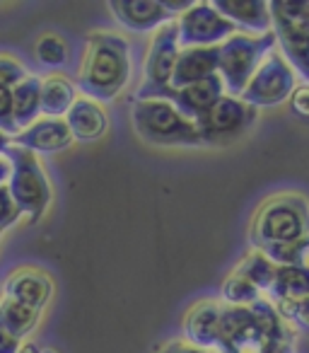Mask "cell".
I'll list each match as a JSON object with an SVG mask.
<instances>
[{
	"instance_id": "6da1fadb",
	"label": "cell",
	"mask_w": 309,
	"mask_h": 353,
	"mask_svg": "<svg viewBox=\"0 0 309 353\" xmlns=\"http://www.w3.org/2000/svg\"><path fill=\"white\" fill-rule=\"evenodd\" d=\"M295 332L270 300L249 307L222 305L217 353H295Z\"/></svg>"
},
{
	"instance_id": "7a4b0ae2",
	"label": "cell",
	"mask_w": 309,
	"mask_h": 353,
	"mask_svg": "<svg viewBox=\"0 0 309 353\" xmlns=\"http://www.w3.org/2000/svg\"><path fill=\"white\" fill-rule=\"evenodd\" d=\"M131 80V44L116 32H92L85 39L78 90L97 104L114 102Z\"/></svg>"
},
{
	"instance_id": "3957f363",
	"label": "cell",
	"mask_w": 309,
	"mask_h": 353,
	"mask_svg": "<svg viewBox=\"0 0 309 353\" xmlns=\"http://www.w3.org/2000/svg\"><path fill=\"white\" fill-rule=\"evenodd\" d=\"M309 235V201L295 192L266 199L249 225V242L254 250L268 245H288Z\"/></svg>"
},
{
	"instance_id": "277c9868",
	"label": "cell",
	"mask_w": 309,
	"mask_h": 353,
	"mask_svg": "<svg viewBox=\"0 0 309 353\" xmlns=\"http://www.w3.org/2000/svg\"><path fill=\"white\" fill-rule=\"evenodd\" d=\"M133 131L150 145H203L196 123L184 119L167 99H136L131 107Z\"/></svg>"
},
{
	"instance_id": "5b68a950",
	"label": "cell",
	"mask_w": 309,
	"mask_h": 353,
	"mask_svg": "<svg viewBox=\"0 0 309 353\" xmlns=\"http://www.w3.org/2000/svg\"><path fill=\"white\" fill-rule=\"evenodd\" d=\"M3 157L10 162V176H8L6 187L15 199L22 218H27L30 223H39L54 199V189H51L39 157L17 145L8 148Z\"/></svg>"
},
{
	"instance_id": "8992f818",
	"label": "cell",
	"mask_w": 309,
	"mask_h": 353,
	"mask_svg": "<svg viewBox=\"0 0 309 353\" xmlns=\"http://www.w3.org/2000/svg\"><path fill=\"white\" fill-rule=\"evenodd\" d=\"M275 46L290 68L309 85V0L268 3Z\"/></svg>"
},
{
	"instance_id": "52a82bcc",
	"label": "cell",
	"mask_w": 309,
	"mask_h": 353,
	"mask_svg": "<svg viewBox=\"0 0 309 353\" xmlns=\"http://www.w3.org/2000/svg\"><path fill=\"white\" fill-rule=\"evenodd\" d=\"M275 49V34L251 37V34H232L225 44H220V59H217V75L225 85V94L242 97L244 88L249 85L251 75L261 65V61Z\"/></svg>"
},
{
	"instance_id": "ba28073f",
	"label": "cell",
	"mask_w": 309,
	"mask_h": 353,
	"mask_svg": "<svg viewBox=\"0 0 309 353\" xmlns=\"http://www.w3.org/2000/svg\"><path fill=\"white\" fill-rule=\"evenodd\" d=\"M297 88V73L290 68V63L283 59V54L275 46L251 75L249 85L242 92V102L254 109H270L288 102Z\"/></svg>"
},
{
	"instance_id": "9c48e42d",
	"label": "cell",
	"mask_w": 309,
	"mask_h": 353,
	"mask_svg": "<svg viewBox=\"0 0 309 353\" xmlns=\"http://www.w3.org/2000/svg\"><path fill=\"white\" fill-rule=\"evenodd\" d=\"M179 27L177 20L162 25L150 41V49L142 63V83L136 92V99H155L158 92L172 85V73L179 59Z\"/></svg>"
},
{
	"instance_id": "30bf717a",
	"label": "cell",
	"mask_w": 309,
	"mask_h": 353,
	"mask_svg": "<svg viewBox=\"0 0 309 353\" xmlns=\"http://www.w3.org/2000/svg\"><path fill=\"white\" fill-rule=\"evenodd\" d=\"M191 0H109L107 8L121 27L138 34L160 30L189 10Z\"/></svg>"
},
{
	"instance_id": "8fae6325",
	"label": "cell",
	"mask_w": 309,
	"mask_h": 353,
	"mask_svg": "<svg viewBox=\"0 0 309 353\" xmlns=\"http://www.w3.org/2000/svg\"><path fill=\"white\" fill-rule=\"evenodd\" d=\"M179 46L196 49V46H220L237 34V27L215 10L213 3H193L189 10L177 17Z\"/></svg>"
},
{
	"instance_id": "7c38bea8",
	"label": "cell",
	"mask_w": 309,
	"mask_h": 353,
	"mask_svg": "<svg viewBox=\"0 0 309 353\" xmlns=\"http://www.w3.org/2000/svg\"><path fill=\"white\" fill-rule=\"evenodd\" d=\"M256 112H259V109L244 104L239 97L222 94V97L213 104L211 112L196 123L198 133H201V138H203V145H217V143L237 138L256 121Z\"/></svg>"
},
{
	"instance_id": "4fadbf2b",
	"label": "cell",
	"mask_w": 309,
	"mask_h": 353,
	"mask_svg": "<svg viewBox=\"0 0 309 353\" xmlns=\"http://www.w3.org/2000/svg\"><path fill=\"white\" fill-rule=\"evenodd\" d=\"M222 94H225V85H222L220 75H213L203 83H193L187 85V88H167L158 92L155 99H167L184 119L198 123Z\"/></svg>"
},
{
	"instance_id": "5bb4252c",
	"label": "cell",
	"mask_w": 309,
	"mask_h": 353,
	"mask_svg": "<svg viewBox=\"0 0 309 353\" xmlns=\"http://www.w3.org/2000/svg\"><path fill=\"white\" fill-rule=\"evenodd\" d=\"M3 298L15 300L20 305L44 312V307L54 298V279L36 266H22L15 269L3 283Z\"/></svg>"
},
{
	"instance_id": "9a60e30c",
	"label": "cell",
	"mask_w": 309,
	"mask_h": 353,
	"mask_svg": "<svg viewBox=\"0 0 309 353\" xmlns=\"http://www.w3.org/2000/svg\"><path fill=\"white\" fill-rule=\"evenodd\" d=\"M73 136H70L68 126L63 119H36L32 126L20 131L17 136L10 138V145L25 148V150L39 155H54V152H63L73 145Z\"/></svg>"
},
{
	"instance_id": "2e32d148",
	"label": "cell",
	"mask_w": 309,
	"mask_h": 353,
	"mask_svg": "<svg viewBox=\"0 0 309 353\" xmlns=\"http://www.w3.org/2000/svg\"><path fill=\"white\" fill-rule=\"evenodd\" d=\"M220 300H198L196 305L189 307V312L182 319V336L187 343L206 351H215L217 334H220Z\"/></svg>"
},
{
	"instance_id": "e0dca14e",
	"label": "cell",
	"mask_w": 309,
	"mask_h": 353,
	"mask_svg": "<svg viewBox=\"0 0 309 353\" xmlns=\"http://www.w3.org/2000/svg\"><path fill=\"white\" fill-rule=\"evenodd\" d=\"M215 10L237 27V32L261 37L273 32V20L266 0H215Z\"/></svg>"
},
{
	"instance_id": "ac0fdd59",
	"label": "cell",
	"mask_w": 309,
	"mask_h": 353,
	"mask_svg": "<svg viewBox=\"0 0 309 353\" xmlns=\"http://www.w3.org/2000/svg\"><path fill=\"white\" fill-rule=\"evenodd\" d=\"M65 126H68L73 141L78 143H97L107 136L109 117L102 104L92 102L87 97H78L70 112L65 114Z\"/></svg>"
},
{
	"instance_id": "d6986e66",
	"label": "cell",
	"mask_w": 309,
	"mask_h": 353,
	"mask_svg": "<svg viewBox=\"0 0 309 353\" xmlns=\"http://www.w3.org/2000/svg\"><path fill=\"white\" fill-rule=\"evenodd\" d=\"M217 59H220V46L182 49L177 65H174L169 88H187V85L203 83V80L217 75Z\"/></svg>"
},
{
	"instance_id": "ffe728a7",
	"label": "cell",
	"mask_w": 309,
	"mask_h": 353,
	"mask_svg": "<svg viewBox=\"0 0 309 353\" xmlns=\"http://www.w3.org/2000/svg\"><path fill=\"white\" fill-rule=\"evenodd\" d=\"M78 99V85L65 75L51 73L41 78V114L44 119H65Z\"/></svg>"
},
{
	"instance_id": "44dd1931",
	"label": "cell",
	"mask_w": 309,
	"mask_h": 353,
	"mask_svg": "<svg viewBox=\"0 0 309 353\" xmlns=\"http://www.w3.org/2000/svg\"><path fill=\"white\" fill-rule=\"evenodd\" d=\"M12 92V117H15L17 133L41 119V78L27 75L22 83H17Z\"/></svg>"
},
{
	"instance_id": "7402d4cb",
	"label": "cell",
	"mask_w": 309,
	"mask_h": 353,
	"mask_svg": "<svg viewBox=\"0 0 309 353\" xmlns=\"http://www.w3.org/2000/svg\"><path fill=\"white\" fill-rule=\"evenodd\" d=\"M232 274L242 276V279H246L249 283H254L266 298V295L270 293V288H273V283H275L278 266H275L273 261L264 254V252L251 250L249 254H246L244 259L235 266V271H232Z\"/></svg>"
},
{
	"instance_id": "603a6c76",
	"label": "cell",
	"mask_w": 309,
	"mask_h": 353,
	"mask_svg": "<svg viewBox=\"0 0 309 353\" xmlns=\"http://www.w3.org/2000/svg\"><path fill=\"white\" fill-rule=\"evenodd\" d=\"M41 322V312L27 307V305H20L15 300L3 298L0 300V324L8 329L15 339H25L39 327Z\"/></svg>"
},
{
	"instance_id": "cb8c5ba5",
	"label": "cell",
	"mask_w": 309,
	"mask_h": 353,
	"mask_svg": "<svg viewBox=\"0 0 309 353\" xmlns=\"http://www.w3.org/2000/svg\"><path fill=\"white\" fill-rule=\"evenodd\" d=\"M292 298H309V269H292V266H278L275 283L266 300L278 303V300Z\"/></svg>"
},
{
	"instance_id": "d4e9b609",
	"label": "cell",
	"mask_w": 309,
	"mask_h": 353,
	"mask_svg": "<svg viewBox=\"0 0 309 353\" xmlns=\"http://www.w3.org/2000/svg\"><path fill=\"white\" fill-rule=\"evenodd\" d=\"M259 252H264L275 266L309 269V235L302 237V240L288 242V245H268Z\"/></svg>"
},
{
	"instance_id": "484cf974",
	"label": "cell",
	"mask_w": 309,
	"mask_h": 353,
	"mask_svg": "<svg viewBox=\"0 0 309 353\" xmlns=\"http://www.w3.org/2000/svg\"><path fill=\"white\" fill-rule=\"evenodd\" d=\"M220 295H222V305H232V307H249V305L264 300V293L254 283H249V281L237 274H230L222 281Z\"/></svg>"
},
{
	"instance_id": "4316f807",
	"label": "cell",
	"mask_w": 309,
	"mask_h": 353,
	"mask_svg": "<svg viewBox=\"0 0 309 353\" xmlns=\"http://www.w3.org/2000/svg\"><path fill=\"white\" fill-rule=\"evenodd\" d=\"M36 61L46 68H63L70 61V49L63 37L58 34H44L34 46Z\"/></svg>"
},
{
	"instance_id": "83f0119b",
	"label": "cell",
	"mask_w": 309,
	"mask_h": 353,
	"mask_svg": "<svg viewBox=\"0 0 309 353\" xmlns=\"http://www.w3.org/2000/svg\"><path fill=\"white\" fill-rule=\"evenodd\" d=\"M273 305L280 317L285 319V324H290L295 332H309V298L278 300Z\"/></svg>"
},
{
	"instance_id": "f1b7e54d",
	"label": "cell",
	"mask_w": 309,
	"mask_h": 353,
	"mask_svg": "<svg viewBox=\"0 0 309 353\" xmlns=\"http://www.w3.org/2000/svg\"><path fill=\"white\" fill-rule=\"evenodd\" d=\"M27 75L30 73H27L25 63H20V61L12 59V56L0 54V90H12L17 83H22Z\"/></svg>"
},
{
	"instance_id": "f546056e",
	"label": "cell",
	"mask_w": 309,
	"mask_h": 353,
	"mask_svg": "<svg viewBox=\"0 0 309 353\" xmlns=\"http://www.w3.org/2000/svg\"><path fill=\"white\" fill-rule=\"evenodd\" d=\"M20 218H22V213H20V208H17L15 199L10 196L8 187L3 184V187H0V230L6 232L8 228L15 225Z\"/></svg>"
},
{
	"instance_id": "4dcf8cb0",
	"label": "cell",
	"mask_w": 309,
	"mask_h": 353,
	"mask_svg": "<svg viewBox=\"0 0 309 353\" xmlns=\"http://www.w3.org/2000/svg\"><path fill=\"white\" fill-rule=\"evenodd\" d=\"M0 131L6 136H17L15 117H12V92L10 90H0Z\"/></svg>"
},
{
	"instance_id": "1f68e13d",
	"label": "cell",
	"mask_w": 309,
	"mask_h": 353,
	"mask_svg": "<svg viewBox=\"0 0 309 353\" xmlns=\"http://www.w3.org/2000/svg\"><path fill=\"white\" fill-rule=\"evenodd\" d=\"M290 107L297 117L309 119V85L307 83H299L295 88L292 97H290Z\"/></svg>"
},
{
	"instance_id": "d6a6232c",
	"label": "cell",
	"mask_w": 309,
	"mask_h": 353,
	"mask_svg": "<svg viewBox=\"0 0 309 353\" xmlns=\"http://www.w3.org/2000/svg\"><path fill=\"white\" fill-rule=\"evenodd\" d=\"M158 353H211V351H206V348H198V346H191V343H187L184 339H174V341L162 343Z\"/></svg>"
},
{
	"instance_id": "836d02e7",
	"label": "cell",
	"mask_w": 309,
	"mask_h": 353,
	"mask_svg": "<svg viewBox=\"0 0 309 353\" xmlns=\"http://www.w3.org/2000/svg\"><path fill=\"white\" fill-rule=\"evenodd\" d=\"M20 346H22L20 339H15L0 324V353H20Z\"/></svg>"
},
{
	"instance_id": "e575fe53",
	"label": "cell",
	"mask_w": 309,
	"mask_h": 353,
	"mask_svg": "<svg viewBox=\"0 0 309 353\" xmlns=\"http://www.w3.org/2000/svg\"><path fill=\"white\" fill-rule=\"evenodd\" d=\"M8 176H10V162L6 157H0V187L8 182Z\"/></svg>"
},
{
	"instance_id": "d590c367",
	"label": "cell",
	"mask_w": 309,
	"mask_h": 353,
	"mask_svg": "<svg viewBox=\"0 0 309 353\" xmlns=\"http://www.w3.org/2000/svg\"><path fill=\"white\" fill-rule=\"evenodd\" d=\"M20 353H54V351H49V348H39L36 343H22Z\"/></svg>"
},
{
	"instance_id": "8d00e7d4",
	"label": "cell",
	"mask_w": 309,
	"mask_h": 353,
	"mask_svg": "<svg viewBox=\"0 0 309 353\" xmlns=\"http://www.w3.org/2000/svg\"><path fill=\"white\" fill-rule=\"evenodd\" d=\"M8 148H10V136H6V133L0 131V157L6 155Z\"/></svg>"
},
{
	"instance_id": "74e56055",
	"label": "cell",
	"mask_w": 309,
	"mask_h": 353,
	"mask_svg": "<svg viewBox=\"0 0 309 353\" xmlns=\"http://www.w3.org/2000/svg\"><path fill=\"white\" fill-rule=\"evenodd\" d=\"M0 300H3V288H0Z\"/></svg>"
},
{
	"instance_id": "f35d334b",
	"label": "cell",
	"mask_w": 309,
	"mask_h": 353,
	"mask_svg": "<svg viewBox=\"0 0 309 353\" xmlns=\"http://www.w3.org/2000/svg\"><path fill=\"white\" fill-rule=\"evenodd\" d=\"M0 240H3V230H0Z\"/></svg>"
},
{
	"instance_id": "ab89813d",
	"label": "cell",
	"mask_w": 309,
	"mask_h": 353,
	"mask_svg": "<svg viewBox=\"0 0 309 353\" xmlns=\"http://www.w3.org/2000/svg\"><path fill=\"white\" fill-rule=\"evenodd\" d=\"M211 353H217V351H211Z\"/></svg>"
}]
</instances>
